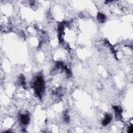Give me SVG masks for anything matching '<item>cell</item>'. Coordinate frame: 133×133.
<instances>
[{"instance_id":"obj_3","label":"cell","mask_w":133,"mask_h":133,"mask_svg":"<svg viewBox=\"0 0 133 133\" xmlns=\"http://www.w3.org/2000/svg\"><path fill=\"white\" fill-rule=\"evenodd\" d=\"M111 119H112V118L110 114H107V115L106 116L105 119L103 120L102 122V124L103 125L106 126L107 124H108L111 122Z\"/></svg>"},{"instance_id":"obj_5","label":"cell","mask_w":133,"mask_h":133,"mask_svg":"<svg viewBox=\"0 0 133 133\" xmlns=\"http://www.w3.org/2000/svg\"><path fill=\"white\" fill-rule=\"evenodd\" d=\"M129 133H132L133 132V126L131 125L129 127Z\"/></svg>"},{"instance_id":"obj_1","label":"cell","mask_w":133,"mask_h":133,"mask_svg":"<svg viewBox=\"0 0 133 133\" xmlns=\"http://www.w3.org/2000/svg\"><path fill=\"white\" fill-rule=\"evenodd\" d=\"M34 88L36 93L39 96H41L44 89V81L41 77H39L34 83Z\"/></svg>"},{"instance_id":"obj_4","label":"cell","mask_w":133,"mask_h":133,"mask_svg":"<svg viewBox=\"0 0 133 133\" xmlns=\"http://www.w3.org/2000/svg\"><path fill=\"white\" fill-rule=\"evenodd\" d=\"M97 18H98V20L100 22H103L106 20V18L105 15L104 14H101V13H99L97 16Z\"/></svg>"},{"instance_id":"obj_2","label":"cell","mask_w":133,"mask_h":133,"mask_svg":"<svg viewBox=\"0 0 133 133\" xmlns=\"http://www.w3.org/2000/svg\"><path fill=\"white\" fill-rule=\"evenodd\" d=\"M29 117L27 114H23V115H21L20 116L21 122L24 125L28 124L29 122Z\"/></svg>"}]
</instances>
